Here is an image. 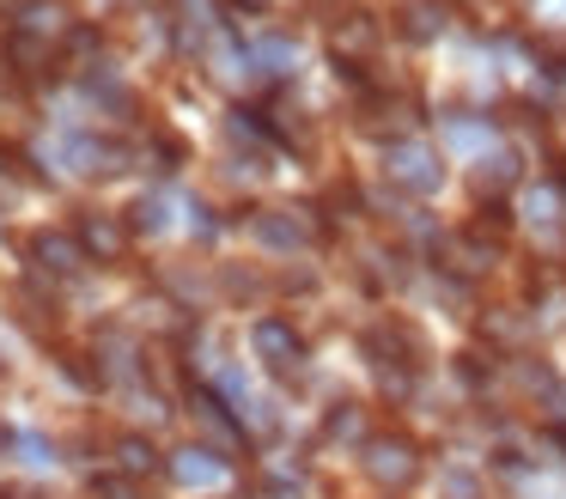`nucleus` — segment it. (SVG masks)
Returning a JSON list of instances; mask_svg holds the SVG:
<instances>
[{
  "instance_id": "nucleus-1",
  "label": "nucleus",
  "mask_w": 566,
  "mask_h": 499,
  "mask_svg": "<svg viewBox=\"0 0 566 499\" xmlns=\"http://www.w3.org/2000/svg\"><path fill=\"white\" fill-rule=\"evenodd\" d=\"M384 170H390V183H396V189H408V195H439V183H444L439 153L420 146V141H390Z\"/></svg>"
},
{
  "instance_id": "nucleus-2",
  "label": "nucleus",
  "mask_w": 566,
  "mask_h": 499,
  "mask_svg": "<svg viewBox=\"0 0 566 499\" xmlns=\"http://www.w3.org/2000/svg\"><path fill=\"white\" fill-rule=\"evenodd\" d=\"M366 475L378 487H408L420 475V450L408 445V438H366Z\"/></svg>"
},
{
  "instance_id": "nucleus-3",
  "label": "nucleus",
  "mask_w": 566,
  "mask_h": 499,
  "mask_svg": "<svg viewBox=\"0 0 566 499\" xmlns=\"http://www.w3.org/2000/svg\"><path fill=\"white\" fill-rule=\"evenodd\" d=\"M250 231H256L269 250H305V243L317 238V226L305 219V207H262V214L250 219Z\"/></svg>"
},
{
  "instance_id": "nucleus-4",
  "label": "nucleus",
  "mask_w": 566,
  "mask_h": 499,
  "mask_svg": "<svg viewBox=\"0 0 566 499\" xmlns=\"http://www.w3.org/2000/svg\"><path fill=\"white\" fill-rule=\"evenodd\" d=\"M250 347L262 353L269 372H298V365H305V341H298L293 323H281V316H262V323L250 329Z\"/></svg>"
},
{
  "instance_id": "nucleus-5",
  "label": "nucleus",
  "mask_w": 566,
  "mask_h": 499,
  "mask_svg": "<svg viewBox=\"0 0 566 499\" xmlns=\"http://www.w3.org/2000/svg\"><path fill=\"white\" fill-rule=\"evenodd\" d=\"M80 250L92 256V262H123L128 256V226L116 214H80Z\"/></svg>"
},
{
  "instance_id": "nucleus-6",
  "label": "nucleus",
  "mask_w": 566,
  "mask_h": 499,
  "mask_svg": "<svg viewBox=\"0 0 566 499\" xmlns=\"http://www.w3.org/2000/svg\"><path fill=\"white\" fill-rule=\"evenodd\" d=\"M439 256H444V268H451V274H463V280L488 274V268L500 262V250H493L481 231H463V238H439Z\"/></svg>"
},
{
  "instance_id": "nucleus-7",
  "label": "nucleus",
  "mask_w": 566,
  "mask_h": 499,
  "mask_svg": "<svg viewBox=\"0 0 566 499\" xmlns=\"http://www.w3.org/2000/svg\"><path fill=\"white\" fill-rule=\"evenodd\" d=\"M171 481L189 487V493H213V487L226 481V462L213 457V450L189 445V450H177V457H171Z\"/></svg>"
},
{
  "instance_id": "nucleus-8",
  "label": "nucleus",
  "mask_w": 566,
  "mask_h": 499,
  "mask_svg": "<svg viewBox=\"0 0 566 499\" xmlns=\"http://www.w3.org/2000/svg\"><path fill=\"white\" fill-rule=\"evenodd\" d=\"M329 49H335V61H347V67H354V61H366L371 49H378V19H366V12H347V19L329 31Z\"/></svg>"
},
{
  "instance_id": "nucleus-9",
  "label": "nucleus",
  "mask_w": 566,
  "mask_h": 499,
  "mask_svg": "<svg viewBox=\"0 0 566 499\" xmlns=\"http://www.w3.org/2000/svg\"><path fill=\"white\" fill-rule=\"evenodd\" d=\"M67 158H74V170H86V177H116V170H128L123 141H74Z\"/></svg>"
},
{
  "instance_id": "nucleus-10",
  "label": "nucleus",
  "mask_w": 566,
  "mask_h": 499,
  "mask_svg": "<svg viewBox=\"0 0 566 499\" xmlns=\"http://www.w3.org/2000/svg\"><path fill=\"white\" fill-rule=\"evenodd\" d=\"M189 408H196V420L208 426L213 445H220V450H238V438H244V433H238V420L226 414V402L213 396V389H196V396H189Z\"/></svg>"
},
{
  "instance_id": "nucleus-11",
  "label": "nucleus",
  "mask_w": 566,
  "mask_h": 499,
  "mask_svg": "<svg viewBox=\"0 0 566 499\" xmlns=\"http://www.w3.org/2000/svg\"><path fill=\"white\" fill-rule=\"evenodd\" d=\"M19 31L25 37H67V0H25L19 7Z\"/></svg>"
},
{
  "instance_id": "nucleus-12",
  "label": "nucleus",
  "mask_w": 566,
  "mask_h": 499,
  "mask_svg": "<svg viewBox=\"0 0 566 499\" xmlns=\"http://www.w3.org/2000/svg\"><path fill=\"white\" fill-rule=\"evenodd\" d=\"M31 256H38L50 274H74L80 262H86V250H80V238H62V231H38V243H31Z\"/></svg>"
},
{
  "instance_id": "nucleus-13",
  "label": "nucleus",
  "mask_w": 566,
  "mask_h": 499,
  "mask_svg": "<svg viewBox=\"0 0 566 499\" xmlns=\"http://www.w3.org/2000/svg\"><path fill=\"white\" fill-rule=\"evenodd\" d=\"M402 37L408 43H432V37L444 31V0H402Z\"/></svg>"
},
{
  "instance_id": "nucleus-14",
  "label": "nucleus",
  "mask_w": 566,
  "mask_h": 499,
  "mask_svg": "<svg viewBox=\"0 0 566 499\" xmlns=\"http://www.w3.org/2000/svg\"><path fill=\"white\" fill-rule=\"evenodd\" d=\"M171 12H177V43H184V49H196L201 37L220 24V19H213V12H220L213 0H171Z\"/></svg>"
},
{
  "instance_id": "nucleus-15",
  "label": "nucleus",
  "mask_w": 566,
  "mask_h": 499,
  "mask_svg": "<svg viewBox=\"0 0 566 499\" xmlns=\"http://www.w3.org/2000/svg\"><path fill=\"white\" fill-rule=\"evenodd\" d=\"M7 55L19 61V73H25V80H43V73H55V67H50V43H43V37H25V31H19L13 43H7Z\"/></svg>"
},
{
  "instance_id": "nucleus-16",
  "label": "nucleus",
  "mask_w": 566,
  "mask_h": 499,
  "mask_svg": "<svg viewBox=\"0 0 566 499\" xmlns=\"http://www.w3.org/2000/svg\"><path fill=\"white\" fill-rule=\"evenodd\" d=\"M517 183V158L512 153H481V170H475V189L493 195V189H512Z\"/></svg>"
},
{
  "instance_id": "nucleus-17",
  "label": "nucleus",
  "mask_w": 566,
  "mask_h": 499,
  "mask_svg": "<svg viewBox=\"0 0 566 499\" xmlns=\"http://www.w3.org/2000/svg\"><path fill=\"white\" fill-rule=\"evenodd\" d=\"M116 457H123V469H128V475H153V469H159L153 445H147V438H135V433H128L123 445H116Z\"/></svg>"
},
{
  "instance_id": "nucleus-18",
  "label": "nucleus",
  "mask_w": 566,
  "mask_h": 499,
  "mask_svg": "<svg viewBox=\"0 0 566 499\" xmlns=\"http://www.w3.org/2000/svg\"><path fill=\"white\" fill-rule=\"evenodd\" d=\"M128 231H165V201L159 195H140V201L128 207Z\"/></svg>"
},
{
  "instance_id": "nucleus-19",
  "label": "nucleus",
  "mask_w": 566,
  "mask_h": 499,
  "mask_svg": "<svg viewBox=\"0 0 566 499\" xmlns=\"http://www.w3.org/2000/svg\"><path fill=\"white\" fill-rule=\"evenodd\" d=\"M329 438H366V414H359L354 402H342V408L329 414Z\"/></svg>"
},
{
  "instance_id": "nucleus-20",
  "label": "nucleus",
  "mask_w": 566,
  "mask_h": 499,
  "mask_svg": "<svg viewBox=\"0 0 566 499\" xmlns=\"http://www.w3.org/2000/svg\"><path fill=\"white\" fill-rule=\"evenodd\" d=\"M451 141L475 153V146H488V141H493V122H469V116H457V122H451Z\"/></svg>"
},
{
  "instance_id": "nucleus-21",
  "label": "nucleus",
  "mask_w": 566,
  "mask_h": 499,
  "mask_svg": "<svg viewBox=\"0 0 566 499\" xmlns=\"http://www.w3.org/2000/svg\"><path fill=\"white\" fill-rule=\"evenodd\" d=\"M140 311H153V329H184V316H177L171 299H147Z\"/></svg>"
},
{
  "instance_id": "nucleus-22",
  "label": "nucleus",
  "mask_w": 566,
  "mask_h": 499,
  "mask_svg": "<svg viewBox=\"0 0 566 499\" xmlns=\"http://www.w3.org/2000/svg\"><path fill=\"white\" fill-rule=\"evenodd\" d=\"M536 55L548 61L554 73H566V37H542V43H536Z\"/></svg>"
},
{
  "instance_id": "nucleus-23",
  "label": "nucleus",
  "mask_w": 566,
  "mask_h": 499,
  "mask_svg": "<svg viewBox=\"0 0 566 499\" xmlns=\"http://www.w3.org/2000/svg\"><path fill=\"white\" fill-rule=\"evenodd\" d=\"M444 493H451V499H475V481L457 469V475H444Z\"/></svg>"
},
{
  "instance_id": "nucleus-24",
  "label": "nucleus",
  "mask_w": 566,
  "mask_h": 499,
  "mask_svg": "<svg viewBox=\"0 0 566 499\" xmlns=\"http://www.w3.org/2000/svg\"><path fill=\"white\" fill-rule=\"evenodd\" d=\"M25 462H38V469H43V462H50V445H43V438H25Z\"/></svg>"
},
{
  "instance_id": "nucleus-25",
  "label": "nucleus",
  "mask_w": 566,
  "mask_h": 499,
  "mask_svg": "<svg viewBox=\"0 0 566 499\" xmlns=\"http://www.w3.org/2000/svg\"><path fill=\"white\" fill-rule=\"evenodd\" d=\"M0 201H13V170H7V158H0Z\"/></svg>"
},
{
  "instance_id": "nucleus-26",
  "label": "nucleus",
  "mask_w": 566,
  "mask_h": 499,
  "mask_svg": "<svg viewBox=\"0 0 566 499\" xmlns=\"http://www.w3.org/2000/svg\"><path fill=\"white\" fill-rule=\"evenodd\" d=\"M98 493H104V499H128V487H123V481H104Z\"/></svg>"
},
{
  "instance_id": "nucleus-27",
  "label": "nucleus",
  "mask_w": 566,
  "mask_h": 499,
  "mask_svg": "<svg viewBox=\"0 0 566 499\" xmlns=\"http://www.w3.org/2000/svg\"><path fill=\"white\" fill-rule=\"evenodd\" d=\"M554 445H560V450H566V426H554Z\"/></svg>"
},
{
  "instance_id": "nucleus-28",
  "label": "nucleus",
  "mask_w": 566,
  "mask_h": 499,
  "mask_svg": "<svg viewBox=\"0 0 566 499\" xmlns=\"http://www.w3.org/2000/svg\"><path fill=\"white\" fill-rule=\"evenodd\" d=\"M7 445H13V433H7V426H0V450H7Z\"/></svg>"
},
{
  "instance_id": "nucleus-29",
  "label": "nucleus",
  "mask_w": 566,
  "mask_h": 499,
  "mask_svg": "<svg viewBox=\"0 0 566 499\" xmlns=\"http://www.w3.org/2000/svg\"><path fill=\"white\" fill-rule=\"evenodd\" d=\"M238 7H269V0H238Z\"/></svg>"
},
{
  "instance_id": "nucleus-30",
  "label": "nucleus",
  "mask_w": 566,
  "mask_h": 499,
  "mask_svg": "<svg viewBox=\"0 0 566 499\" xmlns=\"http://www.w3.org/2000/svg\"><path fill=\"white\" fill-rule=\"evenodd\" d=\"M13 499H38V493H13Z\"/></svg>"
}]
</instances>
